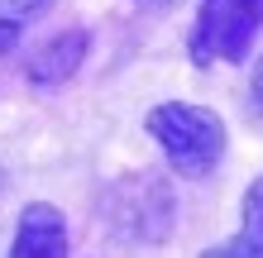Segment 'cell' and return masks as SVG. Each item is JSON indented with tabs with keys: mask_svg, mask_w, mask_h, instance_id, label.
Here are the masks:
<instances>
[{
	"mask_svg": "<svg viewBox=\"0 0 263 258\" xmlns=\"http://www.w3.org/2000/svg\"><path fill=\"white\" fill-rule=\"evenodd\" d=\"M148 134L163 144L167 163L182 177H211L225 158V120L187 101H167L148 110Z\"/></svg>",
	"mask_w": 263,
	"mask_h": 258,
	"instance_id": "obj_1",
	"label": "cell"
},
{
	"mask_svg": "<svg viewBox=\"0 0 263 258\" xmlns=\"http://www.w3.org/2000/svg\"><path fill=\"white\" fill-rule=\"evenodd\" d=\"M258 29H263V0H206L192 29V57L201 67L244 63Z\"/></svg>",
	"mask_w": 263,
	"mask_h": 258,
	"instance_id": "obj_2",
	"label": "cell"
},
{
	"mask_svg": "<svg viewBox=\"0 0 263 258\" xmlns=\"http://www.w3.org/2000/svg\"><path fill=\"white\" fill-rule=\"evenodd\" d=\"M10 258H67V225H63V210L48 206V201L24 206L20 230H14V244H10Z\"/></svg>",
	"mask_w": 263,
	"mask_h": 258,
	"instance_id": "obj_3",
	"label": "cell"
},
{
	"mask_svg": "<svg viewBox=\"0 0 263 258\" xmlns=\"http://www.w3.org/2000/svg\"><path fill=\"white\" fill-rule=\"evenodd\" d=\"M82 57H86V29H67V34H58L48 38L43 48L29 57V82H39V86H58V82H67L77 67H82Z\"/></svg>",
	"mask_w": 263,
	"mask_h": 258,
	"instance_id": "obj_4",
	"label": "cell"
},
{
	"mask_svg": "<svg viewBox=\"0 0 263 258\" xmlns=\"http://www.w3.org/2000/svg\"><path fill=\"white\" fill-rule=\"evenodd\" d=\"M201 258H263V177L249 182V191H244V225Z\"/></svg>",
	"mask_w": 263,
	"mask_h": 258,
	"instance_id": "obj_5",
	"label": "cell"
},
{
	"mask_svg": "<svg viewBox=\"0 0 263 258\" xmlns=\"http://www.w3.org/2000/svg\"><path fill=\"white\" fill-rule=\"evenodd\" d=\"M53 0H0V14L5 19H29V14H43Z\"/></svg>",
	"mask_w": 263,
	"mask_h": 258,
	"instance_id": "obj_6",
	"label": "cell"
},
{
	"mask_svg": "<svg viewBox=\"0 0 263 258\" xmlns=\"http://www.w3.org/2000/svg\"><path fill=\"white\" fill-rule=\"evenodd\" d=\"M14 43H20V19H5L0 14V53H10Z\"/></svg>",
	"mask_w": 263,
	"mask_h": 258,
	"instance_id": "obj_7",
	"label": "cell"
},
{
	"mask_svg": "<svg viewBox=\"0 0 263 258\" xmlns=\"http://www.w3.org/2000/svg\"><path fill=\"white\" fill-rule=\"evenodd\" d=\"M254 101H258V110H263V57H258V67H254Z\"/></svg>",
	"mask_w": 263,
	"mask_h": 258,
	"instance_id": "obj_8",
	"label": "cell"
}]
</instances>
